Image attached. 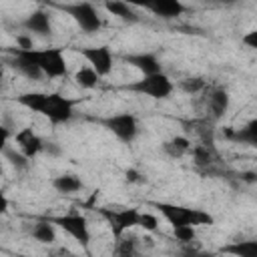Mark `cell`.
I'll list each match as a JSON object with an SVG mask.
<instances>
[{
	"instance_id": "obj_29",
	"label": "cell",
	"mask_w": 257,
	"mask_h": 257,
	"mask_svg": "<svg viewBox=\"0 0 257 257\" xmlns=\"http://www.w3.org/2000/svg\"><path fill=\"white\" fill-rule=\"evenodd\" d=\"M8 141H10V131L4 124H0V155L8 149Z\"/></svg>"
},
{
	"instance_id": "obj_26",
	"label": "cell",
	"mask_w": 257,
	"mask_h": 257,
	"mask_svg": "<svg viewBox=\"0 0 257 257\" xmlns=\"http://www.w3.org/2000/svg\"><path fill=\"white\" fill-rule=\"evenodd\" d=\"M137 227H141V229H145V231H157L159 229V217L155 215V213H143L141 211V217H139V225Z\"/></svg>"
},
{
	"instance_id": "obj_8",
	"label": "cell",
	"mask_w": 257,
	"mask_h": 257,
	"mask_svg": "<svg viewBox=\"0 0 257 257\" xmlns=\"http://www.w3.org/2000/svg\"><path fill=\"white\" fill-rule=\"evenodd\" d=\"M100 215L106 219L112 235L116 239H120L126 231L135 229L139 225V217H141V211L135 209V207H120V209H108V207H102L100 209Z\"/></svg>"
},
{
	"instance_id": "obj_30",
	"label": "cell",
	"mask_w": 257,
	"mask_h": 257,
	"mask_svg": "<svg viewBox=\"0 0 257 257\" xmlns=\"http://www.w3.org/2000/svg\"><path fill=\"white\" fill-rule=\"evenodd\" d=\"M8 209H10V199L6 197V193H4V191H0V217H2V215H6V213H8Z\"/></svg>"
},
{
	"instance_id": "obj_18",
	"label": "cell",
	"mask_w": 257,
	"mask_h": 257,
	"mask_svg": "<svg viewBox=\"0 0 257 257\" xmlns=\"http://www.w3.org/2000/svg\"><path fill=\"white\" fill-rule=\"evenodd\" d=\"M104 10L110 14V16H116L118 20L122 22H137L139 20V14L135 12V8L126 2H120V0H108L104 2Z\"/></svg>"
},
{
	"instance_id": "obj_24",
	"label": "cell",
	"mask_w": 257,
	"mask_h": 257,
	"mask_svg": "<svg viewBox=\"0 0 257 257\" xmlns=\"http://www.w3.org/2000/svg\"><path fill=\"white\" fill-rule=\"evenodd\" d=\"M173 237H175L181 245H189V243L195 241L197 231H195V227H173Z\"/></svg>"
},
{
	"instance_id": "obj_21",
	"label": "cell",
	"mask_w": 257,
	"mask_h": 257,
	"mask_svg": "<svg viewBox=\"0 0 257 257\" xmlns=\"http://www.w3.org/2000/svg\"><path fill=\"white\" fill-rule=\"evenodd\" d=\"M72 80H74V84H76V86H80L82 90H92V88H96V86H98L100 76H98L90 66H80V68H76V70H74Z\"/></svg>"
},
{
	"instance_id": "obj_22",
	"label": "cell",
	"mask_w": 257,
	"mask_h": 257,
	"mask_svg": "<svg viewBox=\"0 0 257 257\" xmlns=\"http://www.w3.org/2000/svg\"><path fill=\"white\" fill-rule=\"evenodd\" d=\"M205 86H207V80L201 76H187V78L179 80V88L187 94H197V92L205 90Z\"/></svg>"
},
{
	"instance_id": "obj_13",
	"label": "cell",
	"mask_w": 257,
	"mask_h": 257,
	"mask_svg": "<svg viewBox=\"0 0 257 257\" xmlns=\"http://www.w3.org/2000/svg\"><path fill=\"white\" fill-rule=\"evenodd\" d=\"M145 10L153 12L159 18H179L183 16V12L187 10V6L181 0H153V2H145Z\"/></svg>"
},
{
	"instance_id": "obj_19",
	"label": "cell",
	"mask_w": 257,
	"mask_h": 257,
	"mask_svg": "<svg viewBox=\"0 0 257 257\" xmlns=\"http://www.w3.org/2000/svg\"><path fill=\"white\" fill-rule=\"evenodd\" d=\"M191 149H193L191 141H189L187 137H183V135L171 137L169 141L163 143V153H165L167 157H171V159H181V157H185Z\"/></svg>"
},
{
	"instance_id": "obj_10",
	"label": "cell",
	"mask_w": 257,
	"mask_h": 257,
	"mask_svg": "<svg viewBox=\"0 0 257 257\" xmlns=\"http://www.w3.org/2000/svg\"><path fill=\"white\" fill-rule=\"evenodd\" d=\"M14 143H16V149L28 159L32 161L36 155H40L44 151V141L42 137L32 128V126H22L16 135H14Z\"/></svg>"
},
{
	"instance_id": "obj_28",
	"label": "cell",
	"mask_w": 257,
	"mask_h": 257,
	"mask_svg": "<svg viewBox=\"0 0 257 257\" xmlns=\"http://www.w3.org/2000/svg\"><path fill=\"white\" fill-rule=\"evenodd\" d=\"M241 44H245L247 48H257V30H249L241 36Z\"/></svg>"
},
{
	"instance_id": "obj_31",
	"label": "cell",
	"mask_w": 257,
	"mask_h": 257,
	"mask_svg": "<svg viewBox=\"0 0 257 257\" xmlns=\"http://www.w3.org/2000/svg\"><path fill=\"white\" fill-rule=\"evenodd\" d=\"M124 177H126L128 183H139V181H141V175H139L135 169H128V171L124 173Z\"/></svg>"
},
{
	"instance_id": "obj_17",
	"label": "cell",
	"mask_w": 257,
	"mask_h": 257,
	"mask_svg": "<svg viewBox=\"0 0 257 257\" xmlns=\"http://www.w3.org/2000/svg\"><path fill=\"white\" fill-rule=\"evenodd\" d=\"M219 253H225V255H231V257H257V241L255 239L233 241V243L221 247Z\"/></svg>"
},
{
	"instance_id": "obj_2",
	"label": "cell",
	"mask_w": 257,
	"mask_h": 257,
	"mask_svg": "<svg viewBox=\"0 0 257 257\" xmlns=\"http://www.w3.org/2000/svg\"><path fill=\"white\" fill-rule=\"evenodd\" d=\"M161 217L171 225V227H203V225H213V215L203 211V209H193L185 205H175L167 201H155L151 203Z\"/></svg>"
},
{
	"instance_id": "obj_1",
	"label": "cell",
	"mask_w": 257,
	"mask_h": 257,
	"mask_svg": "<svg viewBox=\"0 0 257 257\" xmlns=\"http://www.w3.org/2000/svg\"><path fill=\"white\" fill-rule=\"evenodd\" d=\"M16 102L30 112L42 114L52 126L70 122V118L74 116V106H76V100L60 92H40V90L22 92L16 96Z\"/></svg>"
},
{
	"instance_id": "obj_16",
	"label": "cell",
	"mask_w": 257,
	"mask_h": 257,
	"mask_svg": "<svg viewBox=\"0 0 257 257\" xmlns=\"http://www.w3.org/2000/svg\"><path fill=\"white\" fill-rule=\"evenodd\" d=\"M30 237L42 245H52L56 241V225L50 223V219H42V221H36L32 223L30 227Z\"/></svg>"
},
{
	"instance_id": "obj_15",
	"label": "cell",
	"mask_w": 257,
	"mask_h": 257,
	"mask_svg": "<svg viewBox=\"0 0 257 257\" xmlns=\"http://www.w3.org/2000/svg\"><path fill=\"white\" fill-rule=\"evenodd\" d=\"M50 185H52V189H54L56 193H60V195H76V193H80L82 187H84L82 179H80L78 175H74V173L56 175V177L50 181Z\"/></svg>"
},
{
	"instance_id": "obj_7",
	"label": "cell",
	"mask_w": 257,
	"mask_h": 257,
	"mask_svg": "<svg viewBox=\"0 0 257 257\" xmlns=\"http://www.w3.org/2000/svg\"><path fill=\"white\" fill-rule=\"evenodd\" d=\"M62 10L76 22V26L86 32V34H92V32H98L100 26H102V18L98 14V8H94L90 2H72V4H64Z\"/></svg>"
},
{
	"instance_id": "obj_9",
	"label": "cell",
	"mask_w": 257,
	"mask_h": 257,
	"mask_svg": "<svg viewBox=\"0 0 257 257\" xmlns=\"http://www.w3.org/2000/svg\"><path fill=\"white\" fill-rule=\"evenodd\" d=\"M78 54L86 60V66H90L100 78L108 76L112 72L114 66V54L110 50V46L100 44V46H84L78 48Z\"/></svg>"
},
{
	"instance_id": "obj_32",
	"label": "cell",
	"mask_w": 257,
	"mask_h": 257,
	"mask_svg": "<svg viewBox=\"0 0 257 257\" xmlns=\"http://www.w3.org/2000/svg\"><path fill=\"white\" fill-rule=\"evenodd\" d=\"M2 72H4V68H2V64H0V80H2Z\"/></svg>"
},
{
	"instance_id": "obj_12",
	"label": "cell",
	"mask_w": 257,
	"mask_h": 257,
	"mask_svg": "<svg viewBox=\"0 0 257 257\" xmlns=\"http://www.w3.org/2000/svg\"><path fill=\"white\" fill-rule=\"evenodd\" d=\"M122 60H124L128 66H133L135 70H139L143 76L161 72V60H159V56L153 54V52H133V54H126Z\"/></svg>"
},
{
	"instance_id": "obj_5",
	"label": "cell",
	"mask_w": 257,
	"mask_h": 257,
	"mask_svg": "<svg viewBox=\"0 0 257 257\" xmlns=\"http://www.w3.org/2000/svg\"><path fill=\"white\" fill-rule=\"evenodd\" d=\"M50 223L56 225L58 229H62L66 235H70L80 247L88 249L92 235H90V225H88L84 215H80V213H64V215L52 217Z\"/></svg>"
},
{
	"instance_id": "obj_6",
	"label": "cell",
	"mask_w": 257,
	"mask_h": 257,
	"mask_svg": "<svg viewBox=\"0 0 257 257\" xmlns=\"http://www.w3.org/2000/svg\"><path fill=\"white\" fill-rule=\"evenodd\" d=\"M100 124L120 143L131 145L139 137V120L133 112H116L100 120Z\"/></svg>"
},
{
	"instance_id": "obj_3",
	"label": "cell",
	"mask_w": 257,
	"mask_h": 257,
	"mask_svg": "<svg viewBox=\"0 0 257 257\" xmlns=\"http://www.w3.org/2000/svg\"><path fill=\"white\" fill-rule=\"evenodd\" d=\"M24 52L32 60V64L38 68L42 78L56 80V78L68 76V62H66V56L60 48L48 46V48H30Z\"/></svg>"
},
{
	"instance_id": "obj_11",
	"label": "cell",
	"mask_w": 257,
	"mask_h": 257,
	"mask_svg": "<svg viewBox=\"0 0 257 257\" xmlns=\"http://www.w3.org/2000/svg\"><path fill=\"white\" fill-rule=\"evenodd\" d=\"M22 26H24V30L32 36H50L52 34V18H50V14L46 12V10H42V8H38V10H32L26 18H24V22H22Z\"/></svg>"
},
{
	"instance_id": "obj_23",
	"label": "cell",
	"mask_w": 257,
	"mask_h": 257,
	"mask_svg": "<svg viewBox=\"0 0 257 257\" xmlns=\"http://www.w3.org/2000/svg\"><path fill=\"white\" fill-rule=\"evenodd\" d=\"M2 155L6 157V161H8L16 171H24V169L28 167V163H30V161H28V159L18 151V149H10V147H8Z\"/></svg>"
},
{
	"instance_id": "obj_14",
	"label": "cell",
	"mask_w": 257,
	"mask_h": 257,
	"mask_svg": "<svg viewBox=\"0 0 257 257\" xmlns=\"http://www.w3.org/2000/svg\"><path fill=\"white\" fill-rule=\"evenodd\" d=\"M229 104H231V96L225 88H213L209 90V96H207V110L209 114L219 120L227 110H229Z\"/></svg>"
},
{
	"instance_id": "obj_25",
	"label": "cell",
	"mask_w": 257,
	"mask_h": 257,
	"mask_svg": "<svg viewBox=\"0 0 257 257\" xmlns=\"http://www.w3.org/2000/svg\"><path fill=\"white\" fill-rule=\"evenodd\" d=\"M193 151V163L195 165H199V167H207V165H211V151L207 149V147H193L191 149Z\"/></svg>"
},
{
	"instance_id": "obj_4",
	"label": "cell",
	"mask_w": 257,
	"mask_h": 257,
	"mask_svg": "<svg viewBox=\"0 0 257 257\" xmlns=\"http://www.w3.org/2000/svg\"><path fill=\"white\" fill-rule=\"evenodd\" d=\"M126 90L139 94V96H149L153 100H165L173 94L175 90V82L171 76H167L163 70L155 72V74H147L141 76L139 80L126 84Z\"/></svg>"
},
{
	"instance_id": "obj_20",
	"label": "cell",
	"mask_w": 257,
	"mask_h": 257,
	"mask_svg": "<svg viewBox=\"0 0 257 257\" xmlns=\"http://www.w3.org/2000/svg\"><path fill=\"white\" fill-rule=\"evenodd\" d=\"M227 137L237 141V143H243V145H249V147H255L257 143V120H249L243 128H229L227 131Z\"/></svg>"
},
{
	"instance_id": "obj_27",
	"label": "cell",
	"mask_w": 257,
	"mask_h": 257,
	"mask_svg": "<svg viewBox=\"0 0 257 257\" xmlns=\"http://www.w3.org/2000/svg\"><path fill=\"white\" fill-rule=\"evenodd\" d=\"M177 257H215L213 253H207V251H201V249H195V247H189L185 245Z\"/></svg>"
}]
</instances>
